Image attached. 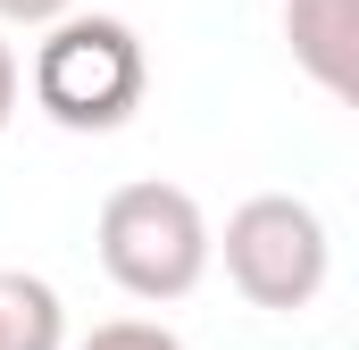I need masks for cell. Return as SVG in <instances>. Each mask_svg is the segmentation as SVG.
<instances>
[{
	"mask_svg": "<svg viewBox=\"0 0 359 350\" xmlns=\"http://www.w3.org/2000/svg\"><path fill=\"white\" fill-rule=\"evenodd\" d=\"M284 42L334 100H359V0H284Z\"/></svg>",
	"mask_w": 359,
	"mask_h": 350,
	"instance_id": "4",
	"label": "cell"
},
{
	"mask_svg": "<svg viewBox=\"0 0 359 350\" xmlns=\"http://www.w3.org/2000/svg\"><path fill=\"white\" fill-rule=\"evenodd\" d=\"M8 108H17V59H8V42H0V125H8Z\"/></svg>",
	"mask_w": 359,
	"mask_h": 350,
	"instance_id": "8",
	"label": "cell"
},
{
	"mask_svg": "<svg viewBox=\"0 0 359 350\" xmlns=\"http://www.w3.org/2000/svg\"><path fill=\"white\" fill-rule=\"evenodd\" d=\"M226 275L251 309H309L326 284V225L309 200L259 192L226 217Z\"/></svg>",
	"mask_w": 359,
	"mask_h": 350,
	"instance_id": "3",
	"label": "cell"
},
{
	"mask_svg": "<svg viewBox=\"0 0 359 350\" xmlns=\"http://www.w3.org/2000/svg\"><path fill=\"white\" fill-rule=\"evenodd\" d=\"M59 334H67L59 292L25 267H0V350H59Z\"/></svg>",
	"mask_w": 359,
	"mask_h": 350,
	"instance_id": "5",
	"label": "cell"
},
{
	"mask_svg": "<svg viewBox=\"0 0 359 350\" xmlns=\"http://www.w3.org/2000/svg\"><path fill=\"white\" fill-rule=\"evenodd\" d=\"M142 42L126 17H50V42L34 50V100L76 125V134H109L142 108Z\"/></svg>",
	"mask_w": 359,
	"mask_h": 350,
	"instance_id": "2",
	"label": "cell"
},
{
	"mask_svg": "<svg viewBox=\"0 0 359 350\" xmlns=\"http://www.w3.org/2000/svg\"><path fill=\"white\" fill-rule=\"evenodd\" d=\"M100 267L134 300H184L209 267V217L184 183L134 175L100 200Z\"/></svg>",
	"mask_w": 359,
	"mask_h": 350,
	"instance_id": "1",
	"label": "cell"
},
{
	"mask_svg": "<svg viewBox=\"0 0 359 350\" xmlns=\"http://www.w3.org/2000/svg\"><path fill=\"white\" fill-rule=\"evenodd\" d=\"M84 350H184L168 326H151V317H109V326H92Z\"/></svg>",
	"mask_w": 359,
	"mask_h": 350,
	"instance_id": "6",
	"label": "cell"
},
{
	"mask_svg": "<svg viewBox=\"0 0 359 350\" xmlns=\"http://www.w3.org/2000/svg\"><path fill=\"white\" fill-rule=\"evenodd\" d=\"M0 17H17V25H50V17H67V0H0Z\"/></svg>",
	"mask_w": 359,
	"mask_h": 350,
	"instance_id": "7",
	"label": "cell"
}]
</instances>
